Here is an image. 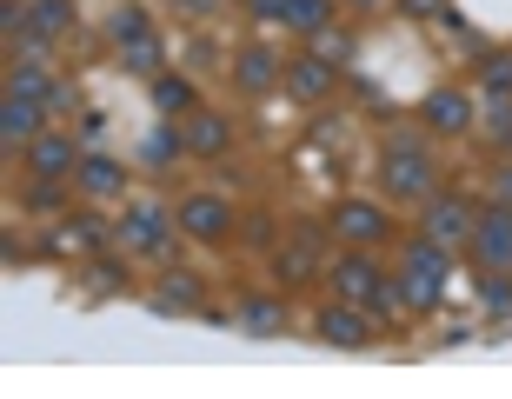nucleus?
Returning a JSON list of instances; mask_svg holds the SVG:
<instances>
[{
    "instance_id": "34",
    "label": "nucleus",
    "mask_w": 512,
    "mask_h": 399,
    "mask_svg": "<svg viewBox=\"0 0 512 399\" xmlns=\"http://www.w3.org/2000/svg\"><path fill=\"white\" fill-rule=\"evenodd\" d=\"M399 7H406V14H419V20H439V14H446V0H399Z\"/></svg>"
},
{
    "instance_id": "19",
    "label": "nucleus",
    "mask_w": 512,
    "mask_h": 399,
    "mask_svg": "<svg viewBox=\"0 0 512 399\" xmlns=\"http://www.w3.org/2000/svg\"><path fill=\"white\" fill-rule=\"evenodd\" d=\"M240 326H247V333H260V340H273V333L286 326V306L280 300H240Z\"/></svg>"
},
{
    "instance_id": "29",
    "label": "nucleus",
    "mask_w": 512,
    "mask_h": 399,
    "mask_svg": "<svg viewBox=\"0 0 512 399\" xmlns=\"http://www.w3.org/2000/svg\"><path fill=\"white\" fill-rule=\"evenodd\" d=\"M406 306V280H380L373 286V313H399Z\"/></svg>"
},
{
    "instance_id": "21",
    "label": "nucleus",
    "mask_w": 512,
    "mask_h": 399,
    "mask_svg": "<svg viewBox=\"0 0 512 399\" xmlns=\"http://www.w3.org/2000/svg\"><path fill=\"white\" fill-rule=\"evenodd\" d=\"M286 27H300V34L333 27V0H286Z\"/></svg>"
},
{
    "instance_id": "15",
    "label": "nucleus",
    "mask_w": 512,
    "mask_h": 399,
    "mask_svg": "<svg viewBox=\"0 0 512 399\" xmlns=\"http://www.w3.org/2000/svg\"><path fill=\"white\" fill-rule=\"evenodd\" d=\"M466 120H473V100H466V94H433V100H426V127H433V133H459Z\"/></svg>"
},
{
    "instance_id": "31",
    "label": "nucleus",
    "mask_w": 512,
    "mask_h": 399,
    "mask_svg": "<svg viewBox=\"0 0 512 399\" xmlns=\"http://www.w3.org/2000/svg\"><path fill=\"white\" fill-rule=\"evenodd\" d=\"M227 0H173V14H187V20H207V14H220Z\"/></svg>"
},
{
    "instance_id": "32",
    "label": "nucleus",
    "mask_w": 512,
    "mask_h": 399,
    "mask_svg": "<svg viewBox=\"0 0 512 399\" xmlns=\"http://www.w3.org/2000/svg\"><path fill=\"white\" fill-rule=\"evenodd\" d=\"M114 286H120V266L100 260V266H94V293H114Z\"/></svg>"
},
{
    "instance_id": "23",
    "label": "nucleus",
    "mask_w": 512,
    "mask_h": 399,
    "mask_svg": "<svg viewBox=\"0 0 512 399\" xmlns=\"http://www.w3.org/2000/svg\"><path fill=\"white\" fill-rule=\"evenodd\" d=\"M153 107H160V114H187V107H193V87H187V80H153Z\"/></svg>"
},
{
    "instance_id": "4",
    "label": "nucleus",
    "mask_w": 512,
    "mask_h": 399,
    "mask_svg": "<svg viewBox=\"0 0 512 399\" xmlns=\"http://www.w3.org/2000/svg\"><path fill=\"white\" fill-rule=\"evenodd\" d=\"M313 266H320V227H300L293 247H280V260H273V280L300 286V280H313Z\"/></svg>"
},
{
    "instance_id": "12",
    "label": "nucleus",
    "mask_w": 512,
    "mask_h": 399,
    "mask_svg": "<svg viewBox=\"0 0 512 399\" xmlns=\"http://www.w3.org/2000/svg\"><path fill=\"white\" fill-rule=\"evenodd\" d=\"M320 340L326 346H366V340H373V326H366L353 306H326V313H320Z\"/></svg>"
},
{
    "instance_id": "2",
    "label": "nucleus",
    "mask_w": 512,
    "mask_h": 399,
    "mask_svg": "<svg viewBox=\"0 0 512 399\" xmlns=\"http://www.w3.org/2000/svg\"><path fill=\"white\" fill-rule=\"evenodd\" d=\"M473 260L486 266V273H506V266H512V207H506V200L473 220Z\"/></svg>"
},
{
    "instance_id": "22",
    "label": "nucleus",
    "mask_w": 512,
    "mask_h": 399,
    "mask_svg": "<svg viewBox=\"0 0 512 399\" xmlns=\"http://www.w3.org/2000/svg\"><path fill=\"white\" fill-rule=\"evenodd\" d=\"M399 280H406V306H419V313H426V306H439V273H426V266H406V273H399Z\"/></svg>"
},
{
    "instance_id": "14",
    "label": "nucleus",
    "mask_w": 512,
    "mask_h": 399,
    "mask_svg": "<svg viewBox=\"0 0 512 399\" xmlns=\"http://www.w3.org/2000/svg\"><path fill=\"white\" fill-rule=\"evenodd\" d=\"M67 27H74V7H67V0H34V7H27V34L20 40H54V34H67Z\"/></svg>"
},
{
    "instance_id": "9",
    "label": "nucleus",
    "mask_w": 512,
    "mask_h": 399,
    "mask_svg": "<svg viewBox=\"0 0 512 399\" xmlns=\"http://www.w3.org/2000/svg\"><path fill=\"white\" fill-rule=\"evenodd\" d=\"M180 140H187V153H207L213 160V153L233 147V120L227 114H193L187 127H180Z\"/></svg>"
},
{
    "instance_id": "11",
    "label": "nucleus",
    "mask_w": 512,
    "mask_h": 399,
    "mask_svg": "<svg viewBox=\"0 0 512 399\" xmlns=\"http://www.w3.org/2000/svg\"><path fill=\"white\" fill-rule=\"evenodd\" d=\"M280 74H286V60H280V54H266V47H247V54L233 60V80H240L247 94H266V87H273Z\"/></svg>"
},
{
    "instance_id": "6",
    "label": "nucleus",
    "mask_w": 512,
    "mask_h": 399,
    "mask_svg": "<svg viewBox=\"0 0 512 399\" xmlns=\"http://www.w3.org/2000/svg\"><path fill=\"white\" fill-rule=\"evenodd\" d=\"M27 167H34L40 180H67V167H80L74 140H60V133H34V140H27Z\"/></svg>"
},
{
    "instance_id": "27",
    "label": "nucleus",
    "mask_w": 512,
    "mask_h": 399,
    "mask_svg": "<svg viewBox=\"0 0 512 399\" xmlns=\"http://www.w3.org/2000/svg\"><path fill=\"white\" fill-rule=\"evenodd\" d=\"M486 133H493V147H512V94L493 100V114H486Z\"/></svg>"
},
{
    "instance_id": "18",
    "label": "nucleus",
    "mask_w": 512,
    "mask_h": 399,
    "mask_svg": "<svg viewBox=\"0 0 512 399\" xmlns=\"http://www.w3.org/2000/svg\"><path fill=\"white\" fill-rule=\"evenodd\" d=\"M153 306H160V313H193V306H200V280H193V273H167V286L153 293Z\"/></svg>"
},
{
    "instance_id": "24",
    "label": "nucleus",
    "mask_w": 512,
    "mask_h": 399,
    "mask_svg": "<svg viewBox=\"0 0 512 399\" xmlns=\"http://www.w3.org/2000/svg\"><path fill=\"white\" fill-rule=\"evenodd\" d=\"M7 94H27V100H40V107H47V100H54V87H47V74H40V67H14Z\"/></svg>"
},
{
    "instance_id": "3",
    "label": "nucleus",
    "mask_w": 512,
    "mask_h": 399,
    "mask_svg": "<svg viewBox=\"0 0 512 399\" xmlns=\"http://www.w3.org/2000/svg\"><path fill=\"white\" fill-rule=\"evenodd\" d=\"M473 220L479 213L466 207V200H433V207H426V240H439V247H459V240H473Z\"/></svg>"
},
{
    "instance_id": "5",
    "label": "nucleus",
    "mask_w": 512,
    "mask_h": 399,
    "mask_svg": "<svg viewBox=\"0 0 512 399\" xmlns=\"http://www.w3.org/2000/svg\"><path fill=\"white\" fill-rule=\"evenodd\" d=\"M227 227H233V207H227V200H213V193L180 200V233H193V240H220Z\"/></svg>"
},
{
    "instance_id": "26",
    "label": "nucleus",
    "mask_w": 512,
    "mask_h": 399,
    "mask_svg": "<svg viewBox=\"0 0 512 399\" xmlns=\"http://www.w3.org/2000/svg\"><path fill=\"white\" fill-rule=\"evenodd\" d=\"M140 34H153V27H147V7H120V14H114V40L127 47V40H140Z\"/></svg>"
},
{
    "instance_id": "13",
    "label": "nucleus",
    "mask_w": 512,
    "mask_h": 399,
    "mask_svg": "<svg viewBox=\"0 0 512 399\" xmlns=\"http://www.w3.org/2000/svg\"><path fill=\"white\" fill-rule=\"evenodd\" d=\"M40 100H27V94H7V107H0V133H7V147H20V140H34L40 133Z\"/></svg>"
},
{
    "instance_id": "25",
    "label": "nucleus",
    "mask_w": 512,
    "mask_h": 399,
    "mask_svg": "<svg viewBox=\"0 0 512 399\" xmlns=\"http://www.w3.org/2000/svg\"><path fill=\"white\" fill-rule=\"evenodd\" d=\"M120 54H127V67H133V74H153V67H160V40H153V34H140V40H127Z\"/></svg>"
},
{
    "instance_id": "10",
    "label": "nucleus",
    "mask_w": 512,
    "mask_h": 399,
    "mask_svg": "<svg viewBox=\"0 0 512 399\" xmlns=\"http://www.w3.org/2000/svg\"><path fill=\"white\" fill-rule=\"evenodd\" d=\"M333 227H340L346 240H353V247H373V240H386V213L373 207V200H346Z\"/></svg>"
},
{
    "instance_id": "30",
    "label": "nucleus",
    "mask_w": 512,
    "mask_h": 399,
    "mask_svg": "<svg viewBox=\"0 0 512 399\" xmlns=\"http://www.w3.org/2000/svg\"><path fill=\"white\" fill-rule=\"evenodd\" d=\"M479 74H486V87H493V94H512V54H493Z\"/></svg>"
},
{
    "instance_id": "7",
    "label": "nucleus",
    "mask_w": 512,
    "mask_h": 399,
    "mask_svg": "<svg viewBox=\"0 0 512 399\" xmlns=\"http://www.w3.org/2000/svg\"><path fill=\"white\" fill-rule=\"evenodd\" d=\"M120 240L140 253H167V207H133L120 220Z\"/></svg>"
},
{
    "instance_id": "36",
    "label": "nucleus",
    "mask_w": 512,
    "mask_h": 399,
    "mask_svg": "<svg viewBox=\"0 0 512 399\" xmlns=\"http://www.w3.org/2000/svg\"><path fill=\"white\" fill-rule=\"evenodd\" d=\"M253 20H286V0H247Z\"/></svg>"
},
{
    "instance_id": "33",
    "label": "nucleus",
    "mask_w": 512,
    "mask_h": 399,
    "mask_svg": "<svg viewBox=\"0 0 512 399\" xmlns=\"http://www.w3.org/2000/svg\"><path fill=\"white\" fill-rule=\"evenodd\" d=\"M486 306H493V313H512V286H499V280H486Z\"/></svg>"
},
{
    "instance_id": "8",
    "label": "nucleus",
    "mask_w": 512,
    "mask_h": 399,
    "mask_svg": "<svg viewBox=\"0 0 512 399\" xmlns=\"http://www.w3.org/2000/svg\"><path fill=\"white\" fill-rule=\"evenodd\" d=\"M286 87H293L300 100H326L333 94V60H320V54L286 60Z\"/></svg>"
},
{
    "instance_id": "16",
    "label": "nucleus",
    "mask_w": 512,
    "mask_h": 399,
    "mask_svg": "<svg viewBox=\"0 0 512 399\" xmlns=\"http://www.w3.org/2000/svg\"><path fill=\"white\" fill-rule=\"evenodd\" d=\"M100 240H107V227H100L94 213H80V220H67L47 247H54V253H87V247H100Z\"/></svg>"
},
{
    "instance_id": "1",
    "label": "nucleus",
    "mask_w": 512,
    "mask_h": 399,
    "mask_svg": "<svg viewBox=\"0 0 512 399\" xmlns=\"http://www.w3.org/2000/svg\"><path fill=\"white\" fill-rule=\"evenodd\" d=\"M380 180H386L393 200H419V193H433V160H426V147H413V140H393Z\"/></svg>"
},
{
    "instance_id": "35",
    "label": "nucleus",
    "mask_w": 512,
    "mask_h": 399,
    "mask_svg": "<svg viewBox=\"0 0 512 399\" xmlns=\"http://www.w3.org/2000/svg\"><path fill=\"white\" fill-rule=\"evenodd\" d=\"M54 200H60V180H40V187L27 193V207H54Z\"/></svg>"
},
{
    "instance_id": "20",
    "label": "nucleus",
    "mask_w": 512,
    "mask_h": 399,
    "mask_svg": "<svg viewBox=\"0 0 512 399\" xmlns=\"http://www.w3.org/2000/svg\"><path fill=\"white\" fill-rule=\"evenodd\" d=\"M80 187H87V193H120V187H127V173H120L114 167V160H100V153H94V160H80Z\"/></svg>"
},
{
    "instance_id": "28",
    "label": "nucleus",
    "mask_w": 512,
    "mask_h": 399,
    "mask_svg": "<svg viewBox=\"0 0 512 399\" xmlns=\"http://www.w3.org/2000/svg\"><path fill=\"white\" fill-rule=\"evenodd\" d=\"M313 47H320V60H346V54H353V40H346L340 27H320V34H313Z\"/></svg>"
},
{
    "instance_id": "37",
    "label": "nucleus",
    "mask_w": 512,
    "mask_h": 399,
    "mask_svg": "<svg viewBox=\"0 0 512 399\" xmlns=\"http://www.w3.org/2000/svg\"><path fill=\"white\" fill-rule=\"evenodd\" d=\"M499 200H506V207H512V167L499 173Z\"/></svg>"
},
{
    "instance_id": "17",
    "label": "nucleus",
    "mask_w": 512,
    "mask_h": 399,
    "mask_svg": "<svg viewBox=\"0 0 512 399\" xmlns=\"http://www.w3.org/2000/svg\"><path fill=\"white\" fill-rule=\"evenodd\" d=\"M333 286H340V300H373L380 273H373V260H340L333 266Z\"/></svg>"
}]
</instances>
